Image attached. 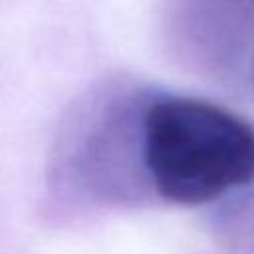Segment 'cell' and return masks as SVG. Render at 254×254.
<instances>
[{
    "label": "cell",
    "instance_id": "obj_1",
    "mask_svg": "<svg viewBox=\"0 0 254 254\" xmlns=\"http://www.w3.org/2000/svg\"><path fill=\"white\" fill-rule=\"evenodd\" d=\"M143 159L165 200L204 204L254 181V127L214 103L167 97L145 113Z\"/></svg>",
    "mask_w": 254,
    "mask_h": 254
}]
</instances>
